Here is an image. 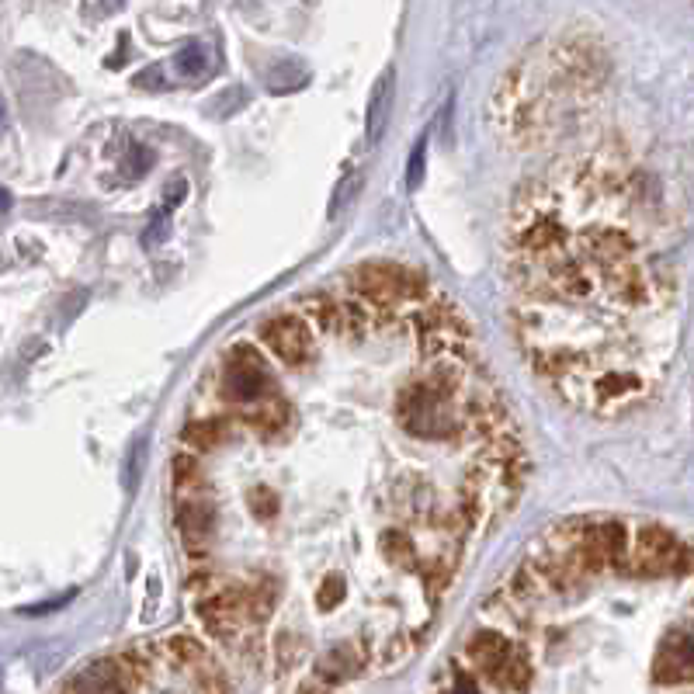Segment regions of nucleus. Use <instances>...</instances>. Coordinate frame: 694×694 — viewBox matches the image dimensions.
<instances>
[{
	"label": "nucleus",
	"instance_id": "1",
	"mask_svg": "<svg viewBox=\"0 0 694 694\" xmlns=\"http://www.w3.org/2000/svg\"><path fill=\"white\" fill-rule=\"evenodd\" d=\"M396 420L406 434L427 441H452L465 431L462 406H455V396H445L427 379H413L410 386L400 389Z\"/></svg>",
	"mask_w": 694,
	"mask_h": 694
},
{
	"label": "nucleus",
	"instance_id": "2",
	"mask_svg": "<svg viewBox=\"0 0 694 694\" xmlns=\"http://www.w3.org/2000/svg\"><path fill=\"white\" fill-rule=\"evenodd\" d=\"M351 295L365 299L372 309H396V306H420V302L431 299V278L420 268L410 264H393V261H372L358 264V268L347 275Z\"/></svg>",
	"mask_w": 694,
	"mask_h": 694
},
{
	"label": "nucleus",
	"instance_id": "3",
	"mask_svg": "<svg viewBox=\"0 0 694 694\" xmlns=\"http://www.w3.org/2000/svg\"><path fill=\"white\" fill-rule=\"evenodd\" d=\"M413 327L420 337V354L427 361L441 358V354H452V358H465L472 344V327L465 320V313L445 295H431L427 302L417 306L413 316Z\"/></svg>",
	"mask_w": 694,
	"mask_h": 694
},
{
	"label": "nucleus",
	"instance_id": "4",
	"mask_svg": "<svg viewBox=\"0 0 694 694\" xmlns=\"http://www.w3.org/2000/svg\"><path fill=\"white\" fill-rule=\"evenodd\" d=\"M694 566V552L674 531L663 524H639L632 538V559L629 573L639 577H684Z\"/></svg>",
	"mask_w": 694,
	"mask_h": 694
},
{
	"label": "nucleus",
	"instance_id": "5",
	"mask_svg": "<svg viewBox=\"0 0 694 694\" xmlns=\"http://www.w3.org/2000/svg\"><path fill=\"white\" fill-rule=\"evenodd\" d=\"M223 396L236 406H250L257 400L275 396V379L264 361V354L250 344H236L226 354V372H223Z\"/></svg>",
	"mask_w": 694,
	"mask_h": 694
},
{
	"label": "nucleus",
	"instance_id": "6",
	"mask_svg": "<svg viewBox=\"0 0 694 694\" xmlns=\"http://www.w3.org/2000/svg\"><path fill=\"white\" fill-rule=\"evenodd\" d=\"M261 344L271 351L285 368H306L316 358V334L306 316L275 313L261 323Z\"/></svg>",
	"mask_w": 694,
	"mask_h": 694
},
{
	"label": "nucleus",
	"instance_id": "7",
	"mask_svg": "<svg viewBox=\"0 0 694 694\" xmlns=\"http://www.w3.org/2000/svg\"><path fill=\"white\" fill-rule=\"evenodd\" d=\"M174 524L181 531V542L191 556H202L209 552L212 535H216V504H212L209 493L202 490H188L177 493L174 504Z\"/></svg>",
	"mask_w": 694,
	"mask_h": 694
},
{
	"label": "nucleus",
	"instance_id": "8",
	"mask_svg": "<svg viewBox=\"0 0 694 694\" xmlns=\"http://www.w3.org/2000/svg\"><path fill=\"white\" fill-rule=\"evenodd\" d=\"M580 382H587V393H577L570 403L587 406V410H622L646 393V382L636 372H601Z\"/></svg>",
	"mask_w": 694,
	"mask_h": 694
},
{
	"label": "nucleus",
	"instance_id": "9",
	"mask_svg": "<svg viewBox=\"0 0 694 694\" xmlns=\"http://www.w3.org/2000/svg\"><path fill=\"white\" fill-rule=\"evenodd\" d=\"M198 618L216 639L236 636L240 622L247 618V611H243V587H219L202 594L198 597Z\"/></svg>",
	"mask_w": 694,
	"mask_h": 694
},
{
	"label": "nucleus",
	"instance_id": "10",
	"mask_svg": "<svg viewBox=\"0 0 694 694\" xmlns=\"http://www.w3.org/2000/svg\"><path fill=\"white\" fill-rule=\"evenodd\" d=\"M514 247L524 250L531 257H552L566 247V230L552 212L545 209H531L528 216L518 223V233H514Z\"/></svg>",
	"mask_w": 694,
	"mask_h": 694
},
{
	"label": "nucleus",
	"instance_id": "11",
	"mask_svg": "<svg viewBox=\"0 0 694 694\" xmlns=\"http://www.w3.org/2000/svg\"><path fill=\"white\" fill-rule=\"evenodd\" d=\"M653 677L660 684H684L694 681V632L674 629L667 632L656 649Z\"/></svg>",
	"mask_w": 694,
	"mask_h": 694
},
{
	"label": "nucleus",
	"instance_id": "12",
	"mask_svg": "<svg viewBox=\"0 0 694 694\" xmlns=\"http://www.w3.org/2000/svg\"><path fill=\"white\" fill-rule=\"evenodd\" d=\"M136 688L129 667L122 663V656H112V660H94L91 667H84L70 684H66L63 694H129Z\"/></svg>",
	"mask_w": 694,
	"mask_h": 694
},
{
	"label": "nucleus",
	"instance_id": "13",
	"mask_svg": "<svg viewBox=\"0 0 694 694\" xmlns=\"http://www.w3.org/2000/svg\"><path fill=\"white\" fill-rule=\"evenodd\" d=\"M597 278L601 285L615 295L625 306H646L649 302V282L642 275V268H636L632 261L622 264H597Z\"/></svg>",
	"mask_w": 694,
	"mask_h": 694
},
{
	"label": "nucleus",
	"instance_id": "14",
	"mask_svg": "<svg viewBox=\"0 0 694 694\" xmlns=\"http://www.w3.org/2000/svg\"><path fill=\"white\" fill-rule=\"evenodd\" d=\"M299 313L306 316V323L320 334H344V302L330 292H309L299 299Z\"/></svg>",
	"mask_w": 694,
	"mask_h": 694
},
{
	"label": "nucleus",
	"instance_id": "15",
	"mask_svg": "<svg viewBox=\"0 0 694 694\" xmlns=\"http://www.w3.org/2000/svg\"><path fill=\"white\" fill-rule=\"evenodd\" d=\"M240 420L250 431L264 434V438H275V434H285V427L292 424V406L278 400V396H268V400L240 406Z\"/></svg>",
	"mask_w": 694,
	"mask_h": 694
},
{
	"label": "nucleus",
	"instance_id": "16",
	"mask_svg": "<svg viewBox=\"0 0 694 694\" xmlns=\"http://www.w3.org/2000/svg\"><path fill=\"white\" fill-rule=\"evenodd\" d=\"M632 243L629 233L615 230V226H601V230L587 233L583 236V254L594 257V264H622V261H632Z\"/></svg>",
	"mask_w": 694,
	"mask_h": 694
},
{
	"label": "nucleus",
	"instance_id": "17",
	"mask_svg": "<svg viewBox=\"0 0 694 694\" xmlns=\"http://www.w3.org/2000/svg\"><path fill=\"white\" fill-rule=\"evenodd\" d=\"M465 656H469L472 667L483 670V674L490 677L493 670L511 656V642L493 629H479V632H472L469 642H465Z\"/></svg>",
	"mask_w": 694,
	"mask_h": 694
},
{
	"label": "nucleus",
	"instance_id": "18",
	"mask_svg": "<svg viewBox=\"0 0 694 694\" xmlns=\"http://www.w3.org/2000/svg\"><path fill=\"white\" fill-rule=\"evenodd\" d=\"M396 98V70H382L379 80L372 87V98H368V143H379L382 132L389 125V112H393Z\"/></svg>",
	"mask_w": 694,
	"mask_h": 694
},
{
	"label": "nucleus",
	"instance_id": "19",
	"mask_svg": "<svg viewBox=\"0 0 694 694\" xmlns=\"http://www.w3.org/2000/svg\"><path fill=\"white\" fill-rule=\"evenodd\" d=\"M597 538H601V549L608 566L615 570H629L632 559V531L622 518H601L597 521Z\"/></svg>",
	"mask_w": 694,
	"mask_h": 694
},
{
	"label": "nucleus",
	"instance_id": "20",
	"mask_svg": "<svg viewBox=\"0 0 694 694\" xmlns=\"http://www.w3.org/2000/svg\"><path fill=\"white\" fill-rule=\"evenodd\" d=\"M226 438H230V427H226L223 417L191 420V424H184V431H181V441L191 448V452H198V455L216 452V448L223 445Z\"/></svg>",
	"mask_w": 694,
	"mask_h": 694
},
{
	"label": "nucleus",
	"instance_id": "21",
	"mask_svg": "<svg viewBox=\"0 0 694 694\" xmlns=\"http://www.w3.org/2000/svg\"><path fill=\"white\" fill-rule=\"evenodd\" d=\"M549 285H552V292L566 295V299H573V302H583L594 295V275H590V268H583L577 261H566V264H559V268H552Z\"/></svg>",
	"mask_w": 694,
	"mask_h": 694
},
{
	"label": "nucleus",
	"instance_id": "22",
	"mask_svg": "<svg viewBox=\"0 0 694 694\" xmlns=\"http://www.w3.org/2000/svg\"><path fill=\"white\" fill-rule=\"evenodd\" d=\"M361 656L354 646H334L330 653L320 656V663H316V674H320V681L327 684H341L347 681V677H354L361 670Z\"/></svg>",
	"mask_w": 694,
	"mask_h": 694
},
{
	"label": "nucleus",
	"instance_id": "23",
	"mask_svg": "<svg viewBox=\"0 0 694 694\" xmlns=\"http://www.w3.org/2000/svg\"><path fill=\"white\" fill-rule=\"evenodd\" d=\"M490 511H493V493L483 490L476 479H465L462 490H459V507H455V514L462 518L465 528L469 531L479 528V521H483Z\"/></svg>",
	"mask_w": 694,
	"mask_h": 694
},
{
	"label": "nucleus",
	"instance_id": "24",
	"mask_svg": "<svg viewBox=\"0 0 694 694\" xmlns=\"http://www.w3.org/2000/svg\"><path fill=\"white\" fill-rule=\"evenodd\" d=\"M379 549H382V559H386L389 566H396V570H417V545H413V538L406 535V531L400 528L382 531Z\"/></svg>",
	"mask_w": 694,
	"mask_h": 694
},
{
	"label": "nucleus",
	"instance_id": "25",
	"mask_svg": "<svg viewBox=\"0 0 694 694\" xmlns=\"http://www.w3.org/2000/svg\"><path fill=\"white\" fill-rule=\"evenodd\" d=\"M278 608V583L275 580H257L254 587H243V611L250 622H268Z\"/></svg>",
	"mask_w": 694,
	"mask_h": 694
},
{
	"label": "nucleus",
	"instance_id": "26",
	"mask_svg": "<svg viewBox=\"0 0 694 694\" xmlns=\"http://www.w3.org/2000/svg\"><path fill=\"white\" fill-rule=\"evenodd\" d=\"M344 302V334L347 341H365L368 337V330H372V316H375V309L368 306L365 299H358V295H347Z\"/></svg>",
	"mask_w": 694,
	"mask_h": 694
},
{
	"label": "nucleus",
	"instance_id": "27",
	"mask_svg": "<svg viewBox=\"0 0 694 694\" xmlns=\"http://www.w3.org/2000/svg\"><path fill=\"white\" fill-rule=\"evenodd\" d=\"M490 681L497 684V688H507V691H528V684H531V663L524 660L521 653H514V649H511V656H507V660L500 663L497 670H493Z\"/></svg>",
	"mask_w": 694,
	"mask_h": 694
},
{
	"label": "nucleus",
	"instance_id": "28",
	"mask_svg": "<svg viewBox=\"0 0 694 694\" xmlns=\"http://www.w3.org/2000/svg\"><path fill=\"white\" fill-rule=\"evenodd\" d=\"M542 594H549V587H545L531 563H524L511 577V583H507V597H511L514 604H535Z\"/></svg>",
	"mask_w": 694,
	"mask_h": 694
},
{
	"label": "nucleus",
	"instance_id": "29",
	"mask_svg": "<svg viewBox=\"0 0 694 694\" xmlns=\"http://www.w3.org/2000/svg\"><path fill=\"white\" fill-rule=\"evenodd\" d=\"M195 670V688L198 694H233V684H230V677L223 674V667L219 663H212L209 656H205L198 667H191Z\"/></svg>",
	"mask_w": 694,
	"mask_h": 694
},
{
	"label": "nucleus",
	"instance_id": "30",
	"mask_svg": "<svg viewBox=\"0 0 694 694\" xmlns=\"http://www.w3.org/2000/svg\"><path fill=\"white\" fill-rule=\"evenodd\" d=\"M171 483L177 493L202 490V462L195 455H174L171 462Z\"/></svg>",
	"mask_w": 694,
	"mask_h": 694
},
{
	"label": "nucleus",
	"instance_id": "31",
	"mask_svg": "<svg viewBox=\"0 0 694 694\" xmlns=\"http://www.w3.org/2000/svg\"><path fill=\"white\" fill-rule=\"evenodd\" d=\"M167 653H171V660L177 663V667H198V663L209 656L195 636H171L167 639Z\"/></svg>",
	"mask_w": 694,
	"mask_h": 694
},
{
	"label": "nucleus",
	"instance_id": "32",
	"mask_svg": "<svg viewBox=\"0 0 694 694\" xmlns=\"http://www.w3.org/2000/svg\"><path fill=\"white\" fill-rule=\"evenodd\" d=\"M174 70L181 73V77H188V80L202 77V73H205V49L198 46V42H188V46L174 56Z\"/></svg>",
	"mask_w": 694,
	"mask_h": 694
},
{
	"label": "nucleus",
	"instance_id": "33",
	"mask_svg": "<svg viewBox=\"0 0 694 694\" xmlns=\"http://www.w3.org/2000/svg\"><path fill=\"white\" fill-rule=\"evenodd\" d=\"M247 504H250V514H254V518L271 521V518H278V507H282V500H278V493L268 490V486H257V490H250Z\"/></svg>",
	"mask_w": 694,
	"mask_h": 694
},
{
	"label": "nucleus",
	"instance_id": "34",
	"mask_svg": "<svg viewBox=\"0 0 694 694\" xmlns=\"http://www.w3.org/2000/svg\"><path fill=\"white\" fill-rule=\"evenodd\" d=\"M344 594H347L344 577L341 573H330V577H323L320 590H316V604H320V611H334L344 601Z\"/></svg>",
	"mask_w": 694,
	"mask_h": 694
},
{
	"label": "nucleus",
	"instance_id": "35",
	"mask_svg": "<svg viewBox=\"0 0 694 694\" xmlns=\"http://www.w3.org/2000/svg\"><path fill=\"white\" fill-rule=\"evenodd\" d=\"M452 577H455V563H452V559H434V563L424 570V583H427V590H431L434 597L445 594V587L452 583Z\"/></svg>",
	"mask_w": 694,
	"mask_h": 694
},
{
	"label": "nucleus",
	"instance_id": "36",
	"mask_svg": "<svg viewBox=\"0 0 694 694\" xmlns=\"http://www.w3.org/2000/svg\"><path fill=\"white\" fill-rule=\"evenodd\" d=\"M358 191H361V174H351L347 181H341V188H337L334 198H330V219L341 216L347 205L354 202V195H358Z\"/></svg>",
	"mask_w": 694,
	"mask_h": 694
},
{
	"label": "nucleus",
	"instance_id": "37",
	"mask_svg": "<svg viewBox=\"0 0 694 694\" xmlns=\"http://www.w3.org/2000/svg\"><path fill=\"white\" fill-rule=\"evenodd\" d=\"M424 174H427V143L420 139V143L413 146V153H410V164H406V184L417 191L420 184H424Z\"/></svg>",
	"mask_w": 694,
	"mask_h": 694
},
{
	"label": "nucleus",
	"instance_id": "38",
	"mask_svg": "<svg viewBox=\"0 0 694 694\" xmlns=\"http://www.w3.org/2000/svg\"><path fill=\"white\" fill-rule=\"evenodd\" d=\"M153 167V157H150V150H143V146H132L129 150V157H125V164H122V171L129 181H139L146 171Z\"/></svg>",
	"mask_w": 694,
	"mask_h": 694
},
{
	"label": "nucleus",
	"instance_id": "39",
	"mask_svg": "<svg viewBox=\"0 0 694 694\" xmlns=\"http://www.w3.org/2000/svg\"><path fill=\"white\" fill-rule=\"evenodd\" d=\"M410 653H413V642L406 639V636L386 639V646H382V667H393V663H403Z\"/></svg>",
	"mask_w": 694,
	"mask_h": 694
},
{
	"label": "nucleus",
	"instance_id": "40",
	"mask_svg": "<svg viewBox=\"0 0 694 694\" xmlns=\"http://www.w3.org/2000/svg\"><path fill=\"white\" fill-rule=\"evenodd\" d=\"M143 452H146V441H136L129 452V459H125V490H136L139 486V469H143Z\"/></svg>",
	"mask_w": 694,
	"mask_h": 694
},
{
	"label": "nucleus",
	"instance_id": "41",
	"mask_svg": "<svg viewBox=\"0 0 694 694\" xmlns=\"http://www.w3.org/2000/svg\"><path fill=\"white\" fill-rule=\"evenodd\" d=\"M132 84H136L139 91H167L164 66H146L143 73H136V80H132Z\"/></svg>",
	"mask_w": 694,
	"mask_h": 694
},
{
	"label": "nucleus",
	"instance_id": "42",
	"mask_svg": "<svg viewBox=\"0 0 694 694\" xmlns=\"http://www.w3.org/2000/svg\"><path fill=\"white\" fill-rule=\"evenodd\" d=\"M167 212L171 209H157V216H153V223H150V230L143 233V243H160V236H164V230H167Z\"/></svg>",
	"mask_w": 694,
	"mask_h": 694
},
{
	"label": "nucleus",
	"instance_id": "43",
	"mask_svg": "<svg viewBox=\"0 0 694 694\" xmlns=\"http://www.w3.org/2000/svg\"><path fill=\"white\" fill-rule=\"evenodd\" d=\"M184 195H188V181H171V188H167V198H164V209H174V205H181Z\"/></svg>",
	"mask_w": 694,
	"mask_h": 694
},
{
	"label": "nucleus",
	"instance_id": "44",
	"mask_svg": "<svg viewBox=\"0 0 694 694\" xmlns=\"http://www.w3.org/2000/svg\"><path fill=\"white\" fill-rule=\"evenodd\" d=\"M452 694H479V688H476V684L469 681V677H462V681L455 684V691H452Z\"/></svg>",
	"mask_w": 694,
	"mask_h": 694
},
{
	"label": "nucleus",
	"instance_id": "45",
	"mask_svg": "<svg viewBox=\"0 0 694 694\" xmlns=\"http://www.w3.org/2000/svg\"><path fill=\"white\" fill-rule=\"evenodd\" d=\"M7 209H11V191L0 188V212H7Z\"/></svg>",
	"mask_w": 694,
	"mask_h": 694
},
{
	"label": "nucleus",
	"instance_id": "46",
	"mask_svg": "<svg viewBox=\"0 0 694 694\" xmlns=\"http://www.w3.org/2000/svg\"><path fill=\"white\" fill-rule=\"evenodd\" d=\"M115 4H122V0H108V7H115Z\"/></svg>",
	"mask_w": 694,
	"mask_h": 694
},
{
	"label": "nucleus",
	"instance_id": "47",
	"mask_svg": "<svg viewBox=\"0 0 694 694\" xmlns=\"http://www.w3.org/2000/svg\"><path fill=\"white\" fill-rule=\"evenodd\" d=\"M0 118H4V115H0Z\"/></svg>",
	"mask_w": 694,
	"mask_h": 694
}]
</instances>
